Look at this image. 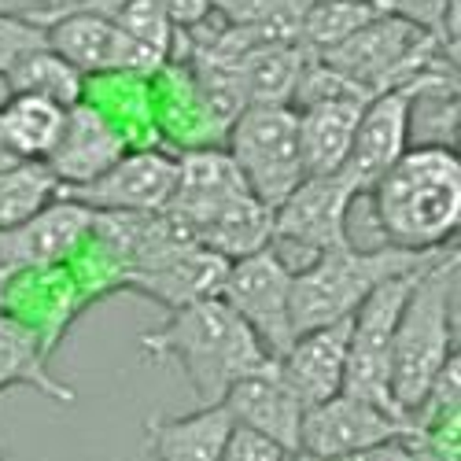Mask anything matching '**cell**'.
I'll return each mask as SVG.
<instances>
[{"label":"cell","instance_id":"10","mask_svg":"<svg viewBox=\"0 0 461 461\" xmlns=\"http://www.w3.org/2000/svg\"><path fill=\"white\" fill-rule=\"evenodd\" d=\"M33 23L45 26V45L52 52H59L70 67H78L82 74H100V70L151 74L159 63H167L159 52L144 49L114 23H107L104 15L86 12V8H52Z\"/></svg>","mask_w":461,"mask_h":461},{"label":"cell","instance_id":"11","mask_svg":"<svg viewBox=\"0 0 461 461\" xmlns=\"http://www.w3.org/2000/svg\"><path fill=\"white\" fill-rule=\"evenodd\" d=\"M0 311L15 318L23 329L37 336V343L56 355V348L67 339L70 325L89 311L82 288L67 270V262L56 266H26V270H8L5 292H0Z\"/></svg>","mask_w":461,"mask_h":461},{"label":"cell","instance_id":"40","mask_svg":"<svg viewBox=\"0 0 461 461\" xmlns=\"http://www.w3.org/2000/svg\"><path fill=\"white\" fill-rule=\"evenodd\" d=\"M0 461H15V457H12L8 450H5V443H0Z\"/></svg>","mask_w":461,"mask_h":461},{"label":"cell","instance_id":"12","mask_svg":"<svg viewBox=\"0 0 461 461\" xmlns=\"http://www.w3.org/2000/svg\"><path fill=\"white\" fill-rule=\"evenodd\" d=\"M395 436H413L410 417L384 410L369 399H358L351 392H336L303 410L299 450L318 454V457H336V454H355V450L376 447Z\"/></svg>","mask_w":461,"mask_h":461},{"label":"cell","instance_id":"37","mask_svg":"<svg viewBox=\"0 0 461 461\" xmlns=\"http://www.w3.org/2000/svg\"><path fill=\"white\" fill-rule=\"evenodd\" d=\"M156 5L170 15V23L177 30L200 26L203 19H211V0H156Z\"/></svg>","mask_w":461,"mask_h":461},{"label":"cell","instance_id":"31","mask_svg":"<svg viewBox=\"0 0 461 461\" xmlns=\"http://www.w3.org/2000/svg\"><path fill=\"white\" fill-rule=\"evenodd\" d=\"M59 196V181L45 159H23L0 170V229L19 225Z\"/></svg>","mask_w":461,"mask_h":461},{"label":"cell","instance_id":"27","mask_svg":"<svg viewBox=\"0 0 461 461\" xmlns=\"http://www.w3.org/2000/svg\"><path fill=\"white\" fill-rule=\"evenodd\" d=\"M67 119V107L30 96V93H8V100L0 104V126H5L12 148L19 151V159H49V151L59 140Z\"/></svg>","mask_w":461,"mask_h":461},{"label":"cell","instance_id":"21","mask_svg":"<svg viewBox=\"0 0 461 461\" xmlns=\"http://www.w3.org/2000/svg\"><path fill=\"white\" fill-rule=\"evenodd\" d=\"M82 100L122 133L130 148H163L156 114H151V74L140 70H100L86 74Z\"/></svg>","mask_w":461,"mask_h":461},{"label":"cell","instance_id":"30","mask_svg":"<svg viewBox=\"0 0 461 461\" xmlns=\"http://www.w3.org/2000/svg\"><path fill=\"white\" fill-rule=\"evenodd\" d=\"M369 19H376V12L366 0H311L299 19V45L303 52L321 56L339 41H348Z\"/></svg>","mask_w":461,"mask_h":461},{"label":"cell","instance_id":"9","mask_svg":"<svg viewBox=\"0 0 461 461\" xmlns=\"http://www.w3.org/2000/svg\"><path fill=\"white\" fill-rule=\"evenodd\" d=\"M292 266L277 255V248H262L244 258H233L221 281V299L233 306L237 318L255 332L262 351L281 358L295 339L292 329Z\"/></svg>","mask_w":461,"mask_h":461},{"label":"cell","instance_id":"14","mask_svg":"<svg viewBox=\"0 0 461 461\" xmlns=\"http://www.w3.org/2000/svg\"><path fill=\"white\" fill-rule=\"evenodd\" d=\"M93 229V211L70 196L45 203L19 225L0 229V270H26V266L67 262Z\"/></svg>","mask_w":461,"mask_h":461},{"label":"cell","instance_id":"24","mask_svg":"<svg viewBox=\"0 0 461 461\" xmlns=\"http://www.w3.org/2000/svg\"><path fill=\"white\" fill-rule=\"evenodd\" d=\"M49 362L52 355L37 343V336L0 311V395L12 388H30L37 395L52 399L56 406H74L78 392L67 380H59Z\"/></svg>","mask_w":461,"mask_h":461},{"label":"cell","instance_id":"25","mask_svg":"<svg viewBox=\"0 0 461 461\" xmlns=\"http://www.w3.org/2000/svg\"><path fill=\"white\" fill-rule=\"evenodd\" d=\"M192 240L229 262L262 251L274 244V207H266L251 192H244V196L221 203L218 211L192 225Z\"/></svg>","mask_w":461,"mask_h":461},{"label":"cell","instance_id":"33","mask_svg":"<svg viewBox=\"0 0 461 461\" xmlns=\"http://www.w3.org/2000/svg\"><path fill=\"white\" fill-rule=\"evenodd\" d=\"M376 15L410 23L457 49V0H366Z\"/></svg>","mask_w":461,"mask_h":461},{"label":"cell","instance_id":"4","mask_svg":"<svg viewBox=\"0 0 461 461\" xmlns=\"http://www.w3.org/2000/svg\"><path fill=\"white\" fill-rule=\"evenodd\" d=\"M450 248V244H447ZM436 251H410V248H355L343 244L332 251L314 255L306 266L292 274V329L306 332L339 318H351L355 306L395 274H410L417 266H425Z\"/></svg>","mask_w":461,"mask_h":461},{"label":"cell","instance_id":"13","mask_svg":"<svg viewBox=\"0 0 461 461\" xmlns=\"http://www.w3.org/2000/svg\"><path fill=\"white\" fill-rule=\"evenodd\" d=\"M177 185V156L170 148H130L100 177L63 188V196L89 211H163Z\"/></svg>","mask_w":461,"mask_h":461},{"label":"cell","instance_id":"34","mask_svg":"<svg viewBox=\"0 0 461 461\" xmlns=\"http://www.w3.org/2000/svg\"><path fill=\"white\" fill-rule=\"evenodd\" d=\"M288 457H292V450H285L270 436L244 429V425H233L225 436V447H221L218 461H288Z\"/></svg>","mask_w":461,"mask_h":461},{"label":"cell","instance_id":"20","mask_svg":"<svg viewBox=\"0 0 461 461\" xmlns=\"http://www.w3.org/2000/svg\"><path fill=\"white\" fill-rule=\"evenodd\" d=\"M348 339L351 318H339L318 329L295 332L288 351L277 358L285 380L295 388L303 406H314L336 392H343V373H348Z\"/></svg>","mask_w":461,"mask_h":461},{"label":"cell","instance_id":"3","mask_svg":"<svg viewBox=\"0 0 461 461\" xmlns=\"http://www.w3.org/2000/svg\"><path fill=\"white\" fill-rule=\"evenodd\" d=\"M454 303H457V248L450 244L417 270L395 325L388 384L395 406L406 417H413V410L425 402L447 362L457 355Z\"/></svg>","mask_w":461,"mask_h":461},{"label":"cell","instance_id":"32","mask_svg":"<svg viewBox=\"0 0 461 461\" xmlns=\"http://www.w3.org/2000/svg\"><path fill=\"white\" fill-rule=\"evenodd\" d=\"M311 0H211V15L233 26H270L285 41H299V19Z\"/></svg>","mask_w":461,"mask_h":461},{"label":"cell","instance_id":"17","mask_svg":"<svg viewBox=\"0 0 461 461\" xmlns=\"http://www.w3.org/2000/svg\"><path fill=\"white\" fill-rule=\"evenodd\" d=\"M229 270V258L214 255L203 244H181L170 255H163L159 262L144 266V270L126 277L122 292H137L151 303H159L163 311H177V306H188L196 299L218 295L221 281Z\"/></svg>","mask_w":461,"mask_h":461},{"label":"cell","instance_id":"7","mask_svg":"<svg viewBox=\"0 0 461 461\" xmlns=\"http://www.w3.org/2000/svg\"><path fill=\"white\" fill-rule=\"evenodd\" d=\"M417 270H420V266H417ZM417 270L395 274L388 281H380L355 306V314H351V339H348V373H343V392H351L358 399H369V402H376L384 410H395V413H402V410L395 406L392 384H388L392 339H395V325H399L402 303L410 295V285H413Z\"/></svg>","mask_w":461,"mask_h":461},{"label":"cell","instance_id":"36","mask_svg":"<svg viewBox=\"0 0 461 461\" xmlns=\"http://www.w3.org/2000/svg\"><path fill=\"white\" fill-rule=\"evenodd\" d=\"M288 461H417V450H413L410 436H395V439H384L376 447H366L355 454H336V457H318V454L295 450Z\"/></svg>","mask_w":461,"mask_h":461},{"label":"cell","instance_id":"15","mask_svg":"<svg viewBox=\"0 0 461 461\" xmlns=\"http://www.w3.org/2000/svg\"><path fill=\"white\" fill-rule=\"evenodd\" d=\"M151 114H156V130L163 148L188 151L225 144V126L211 111L200 82L192 78L188 63L167 59L151 70Z\"/></svg>","mask_w":461,"mask_h":461},{"label":"cell","instance_id":"29","mask_svg":"<svg viewBox=\"0 0 461 461\" xmlns=\"http://www.w3.org/2000/svg\"><path fill=\"white\" fill-rule=\"evenodd\" d=\"M56 8H86L104 15L107 23H114L122 33H130L133 41H140L144 49L159 52L163 59L174 56L177 49V26L170 23V15L156 5V0H63Z\"/></svg>","mask_w":461,"mask_h":461},{"label":"cell","instance_id":"28","mask_svg":"<svg viewBox=\"0 0 461 461\" xmlns=\"http://www.w3.org/2000/svg\"><path fill=\"white\" fill-rule=\"evenodd\" d=\"M8 93H30V96H45L59 107H70L82 100L86 89V74L78 67H70L59 52H52L49 45L30 49L26 56H19L5 74Z\"/></svg>","mask_w":461,"mask_h":461},{"label":"cell","instance_id":"1","mask_svg":"<svg viewBox=\"0 0 461 461\" xmlns=\"http://www.w3.org/2000/svg\"><path fill=\"white\" fill-rule=\"evenodd\" d=\"M140 355L177 366L200 406L221 402L244 373L270 358L221 295H207L170 311L159 329H148L140 336Z\"/></svg>","mask_w":461,"mask_h":461},{"label":"cell","instance_id":"8","mask_svg":"<svg viewBox=\"0 0 461 461\" xmlns=\"http://www.w3.org/2000/svg\"><path fill=\"white\" fill-rule=\"evenodd\" d=\"M358 200L355 185L336 174H306L288 196L274 207V248L281 258L292 251L303 255L306 266L314 255L351 244L348 237V211Z\"/></svg>","mask_w":461,"mask_h":461},{"label":"cell","instance_id":"6","mask_svg":"<svg viewBox=\"0 0 461 461\" xmlns=\"http://www.w3.org/2000/svg\"><path fill=\"white\" fill-rule=\"evenodd\" d=\"M454 70H432V74H420V78L395 86V89H384L373 93L358 114V130L348 151V163H343V177L355 185L358 196L384 177L402 151L410 148V126H413V107L425 100L429 93H454Z\"/></svg>","mask_w":461,"mask_h":461},{"label":"cell","instance_id":"18","mask_svg":"<svg viewBox=\"0 0 461 461\" xmlns=\"http://www.w3.org/2000/svg\"><path fill=\"white\" fill-rule=\"evenodd\" d=\"M174 156H177V185L163 211L174 214L192 237V225L207 218L211 211H218L221 203L244 196L248 185L233 156L225 151V144L188 148V151H174Z\"/></svg>","mask_w":461,"mask_h":461},{"label":"cell","instance_id":"16","mask_svg":"<svg viewBox=\"0 0 461 461\" xmlns=\"http://www.w3.org/2000/svg\"><path fill=\"white\" fill-rule=\"evenodd\" d=\"M225 413L233 417V425L255 429L262 436H270L285 450H299V425H303V399L295 388L285 380L277 358H266L251 373H244L233 388L221 399Z\"/></svg>","mask_w":461,"mask_h":461},{"label":"cell","instance_id":"39","mask_svg":"<svg viewBox=\"0 0 461 461\" xmlns=\"http://www.w3.org/2000/svg\"><path fill=\"white\" fill-rule=\"evenodd\" d=\"M15 163H23V159H19V151L12 148L5 126H0V170H8V167H15Z\"/></svg>","mask_w":461,"mask_h":461},{"label":"cell","instance_id":"22","mask_svg":"<svg viewBox=\"0 0 461 461\" xmlns=\"http://www.w3.org/2000/svg\"><path fill=\"white\" fill-rule=\"evenodd\" d=\"M366 100L339 96V100H318L295 107L299 126V156L306 174H336L348 163V151L358 130V114Z\"/></svg>","mask_w":461,"mask_h":461},{"label":"cell","instance_id":"35","mask_svg":"<svg viewBox=\"0 0 461 461\" xmlns=\"http://www.w3.org/2000/svg\"><path fill=\"white\" fill-rule=\"evenodd\" d=\"M45 45V26H37L26 15H0V74H5L19 56Z\"/></svg>","mask_w":461,"mask_h":461},{"label":"cell","instance_id":"38","mask_svg":"<svg viewBox=\"0 0 461 461\" xmlns=\"http://www.w3.org/2000/svg\"><path fill=\"white\" fill-rule=\"evenodd\" d=\"M63 0H0V15H26V19H41Z\"/></svg>","mask_w":461,"mask_h":461},{"label":"cell","instance_id":"26","mask_svg":"<svg viewBox=\"0 0 461 461\" xmlns=\"http://www.w3.org/2000/svg\"><path fill=\"white\" fill-rule=\"evenodd\" d=\"M311 52H303L299 41H258L251 45L240 63V89L244 104H292L295 82Z\"/></svg>","mask_w":461,"mask_h":461},{"label":"cell","instance_id":"2","mask_svg":"<svg viewBox=\"0 0 461 461\" xmlns=\"http://www.w3.org/2000/svg\"><path fill=\"white\" fill-rule=\"evenodd\" d=\"M384 244L436 251L454 244L461 225V159L447 144H417L366 192Z\"/></svg>","mask_w":461,"mask_h":461},{"label":"cell","instance_id":"19","mask_svg":"<svg viewBox=\"0 0 461 461\" xmlns=\"http://www.w3.org/2000/svg\"><path fill=\"white\" fill-rule=\"evenodd\" d=\"M122 151H130L122 133L114 130L96 107L78 100V104L67 107L59 140L49 151L45 163L56 174L59 192H63V188H74V185H86V181L100 177L114 159L122 156Z\"/></svg>","mask_w":461,"mask_h":461},{"label":"cell","instance_id":"5","mask_svg":"<svg viewBox=\"0 0 461 461\" xmlns=\"http://www.w3.org/2000/svg\"><path fill=\"white\" fill-rule=\"evenodd\" d=\"M225 151L233 156L248 192L266 207H277L306 177L292 104H248L225 133Z\"/></svg>","mask_w":461,"mask_h":461},{"label":"cell","instance_id":"23","mask_svg":"<svg viewBox=\"0 0 461 461\" xmlns=\"http://www.w3.org/2000/svg\"><path fill=\"white\" fill-rule=\"evenodd\" d=\"M229 429H233V417L225 413L221 402H214L200 406L196 413L148 417L144 439L156 461H218Z\"/></svg>","mask_w":461,"mask_h":461}]
</instances>
